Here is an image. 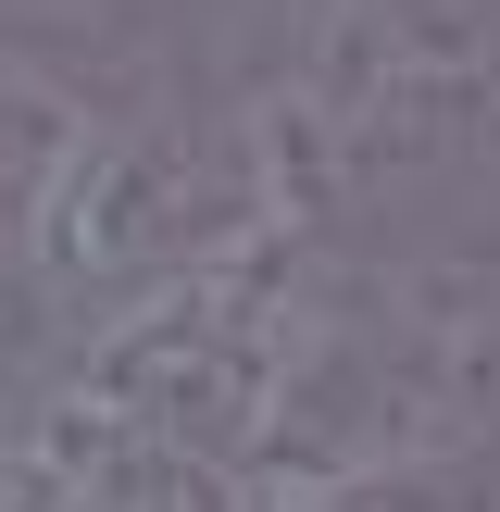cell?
Wrapping results in <instances>:
<instances>
[{
	"label": "cell",
	"instance_id": "6da1fadb",
	"mask_svg": "<svg viewBox=\"0 0 500 512\" xmlns=\"http://www.w3.org/2000/svg\"><path fill=\"white\" fill-rule=\"evenodd\" d=\"M300 338H313V300H288L275 263H263V238H238L225 263L125 300V313L88 338V375H75V388H88L113 425H138V438L238 475L250 450L275 438V413H288Z\"/></svg>",
	"mask_w": 500,
	"mask_h": 512
}]
</instances>
